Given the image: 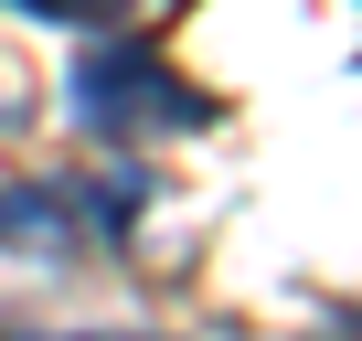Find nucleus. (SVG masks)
I'll list each match as a JSON object with an SVG mask.
<instances>
[{"mask_svg": "<svg viewBox=\"0 0 362 341\" xmlns=\"http://www.w3.org/2000/svg\"><path fill=\"white\" fill-rule=\"evenodd\" d=\"M75 117H86L96 139H139V128H203L214 96L181 86L160 54L117 43V54H86V64H75Z\"/></svg>", "mask_w": 362, "mask_h": 341, "instance_id": "obj_1", "label": "nucleus"}, {"mask_svg": "<svg viewBox=\"0 0 362 341\" xmlns=\"http://www.w3.org/2000/svg\"><path fill=\"white\" fill-rule=\"evenodd\" d=\"M22 11H43V22H117V11H139V0H22Z\"/></svg>", "mask_w": 362, "mask_h": 341, "instance_id": "obj_2", "label": "nucleus"}]
</instances>
